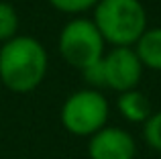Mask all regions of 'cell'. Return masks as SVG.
I'll list each match as a JSON object with an SVG mask.
<instances>
[{
    "instance_id": "obj_10",
    "label": "cell",
    "mask_w": 161,
    "mask_h": 159,
    "mask_svg": "<svg viewBox=\"0 0 161 159\" xmlns=\"http://www.w3.org/2000/svg\"><path fill=\"white\" fill-rule=\"evenodd\" d=\"M143 139L153 151L161 153V110L153 112L149 118L143 123Z\"/></svg>"
},
{
    "instance_id": "obj_12",
    "label": "cell",
    "mask_w": 161,
    "mask_h": 159,
    "mask_svg": "<svg viewBox=\"0 0 161 159\" xmlns=\"http://www.w3.org/2000/svg\"><path fill=\"white\" fill-rule=\"evenodd\" d=\"M82 78H84V82L88 84V88H92V90L106 88V76H104L102 59L96 61V63H92V65H88V68H84L82 69Z\"/></svg>"
},
{
    "instance_id": "obj_2",
    "label": "cell",
    "mask_w": 161,
    "mask_h": 159,
    "mask_svg": "<svg viewBox=\"0 0 161 159\" xmlns=\"http://www.w3.org/2000/svg\"><path fill=\"white\" fill-rule=\"evenodd\" d=\"M92 20L112 47H130L147 31V12L141 0H100Z\"/></svg>"
},
{
    "instance_id": "obj_8",
    "label": "cell",
    "mask_w": 161,
    "mask_h": 159,
    "mask_svg": "<svg viewBox=\"0 0 161 159\" xmlns=\"http://www.w3.org/2000/svg\"><path fill=\"white\" fill-rule=\"evenodd\" d=\"M135 53L141 59L143 68L161 72V27L147 29L135 43Z\"/></svg>"
},
{
    "instance_id": "obj_5",
    "label": "cell",
    "mask_w": 161,
    "mask_h": 159,
    "mask_svg": "<svg viewBox=\"0 0 161 159\" xmlns=\"http://www.w3.org/2000/svg\"><path fill=\"white\" fill-rule=\"evenodd\" d=\"M104 76H106V88L118 92L137 90L143 78V63L137 57L135 49L130 47H112L102 57Z\"/></svg>"
},
{
    "instance_id": "obj_6",
    "label": "cell",
    "mask_w": 161,
    "mask_h": 159,
    "mask_svg": "<svg viewBox=\"0 0 161 159\" xmlns=\"http://www.w3.org/2000/svg\"><path fill=\"white\" fill-rule=\"evenodd\" d=\"M90 159H135L137 141L129 131L120 127H104L88 141Z\"/></svg>"
},
{
    "instance_id": "obj_7",
    "label": "cell",
    "mask_w": 161,
    "mask_h": 159,
    "mask_svg": "<svg viewBox=\"0 0 161 159\" xmlns=\"http://www.w3.org/2000/svg\"><path fill=\"white\" fill-rule=\"evenodd\" d=\"M116 108L120 112V116L129 123H137V124H143L151 114V102L141 90H129V92H122L118 94V100H116Z\"/></svg>"
},
{
    "instance_id": "obj_9",
    "label": "cell",
    "mask_w": 161,
    "mask_h": 159,
    "mask_svg": "<svg viewBox=\"0 0 161 159\" xmlns=\"http://www.w3.org/2000/svg\"><path fill=\"white\" fill-rule=\"evenodd\" d=\"M16 35H19V12L10 2L0 0V43H6Z\"/></svg>"
},
{
    "instance_id": "obj_4",
    "label": "cell",
    "mask_w": 161,
    "mask_h": 159,
    "mask_svg": "<svg viewBox=\"0 0 161 159\" xmlns=\"http://www.w3.org/2000/svg\"><path fill=\"white\" fill-rule=\"evenodd\" d=\"M104 45L100 31L92 19H74L61 29L57 41L59 55L65 63L80 69L96 63L104 57Z\"/></svg>"
},
{
    "instance_id": "obj_1",
    "label": "cell",
    "mask_w": 161,
    "mask_h": 159,
    "mask_svg": "<svg viewBox=\"0 0 161 159\" xmlns=\"http://www.w3.org/2000/svg\"><path fill=\"white\" fill-rule=\"evenodd\" d=\"M49 57L41 41L16 35L0 45V82L14 94L37 90L47 76Z\"/></svg>"
},
{
    "instance_id": "obj_3",
    "label": "cell",
    "mask_w": 161,
    "mask_h": 159,
    "mask_svg": "<svg viewBox=\"0 0 161 159\" xmlns=\"http://www.w3.org/2000/svg\"><path fill=\"white\" fill-rule=\"evenodd\" d=\"M110 106L100 90L82 88L65 98L59 110L61 127L75 137H88L102 131L108 123Z\"/></svg>"
},
{
    "instance_id": "obj_11",
    "label": "cell",
    "mask_w": 161,
    "mask_h": 159,
    "mask_svg": "<svg viewBox=\"0 0 161 159\" xmlns=\"http://www.w3.org/2000/svg\"><path fill=\"white\" fill-rule=\"evenodd\" d=\"M47 2L59 12H65V14H82L86 10H94L100 0H47Z\"/></svg>"
}]
</instances>
